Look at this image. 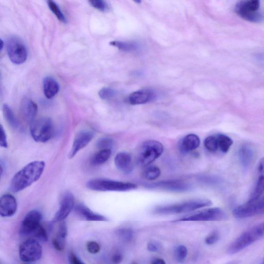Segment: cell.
<instances>
[{"label": "cell", "instance_id": "f1b7e54d", "mask_svg": "<svg viewBox=\"0 0 264 264\" xmlns=\"http://www.w3.org/2000/svg\"><path fill=\"white\" fill-rule=\"evenodd\" d=\"M160 169L156 166H148L143 172L144 178L149 181H152L157 179L160 175Z\"/></svg>", "mask_w": 264, "mask_h": 264}, {"label": "cell", "instance_id": "6da1fadb", "mask_svg": "<svg viewBox=\"0 0 264 264\" xmlns=\"http://www.w3.org/2000/svg\"><path fill=\"white\" fill-rule=\"evenodd\" d=\"M45 168L43 161L32 162L19 170L10 183V189L14 192L22 191L38 181Z\"/></svg>", "mask_w": 264, "mask_h": 264}, {"label": "cell", "instance_id": "836d02e7", "mask_svg": "<svg viewBox=\"0 0 264 264\" xmlns=\"http://www.w3.org/2000/svg\"><path fill=\"white\" fill-rule=\"evenodd\" d=\"M204 144L206 149L212 152L216 151L219 148L217 137L213 136L206 138L204 141Z\"/></svg>", "mask_w": 264, "mask_h": 264}, {"label": "cell", "instance_id": "7bdbcfd3", "mask_svg": "<svg viewBox=\"0 0 264 264\" xmlns=\"http://www.w3.org/2000/svg\"><path fill=\"white\" fill-rule=\"evenodd\" d=\"M147 249L149 251L156 252L159 250V246L154 242H150L148 244Z\"/></svg>", "mask_w": 264, "mask_h": 264}, {"label": "cell", "instance_id": "9c48e42d", "mask_svg": "<svg viewBox=\"0 0 264 264\" xmlns=\"http://www.w3.org/2000/svg\"><path fill=\"white\" fill-rule=\"evenodd\" d=\"M43 249L39 240L29 238L20 246V259L25 263H33L39 261L42 256Z\"/></svg>", "mask_w": 264, "mask_h": 264}, {"label": "cell", "instance_id": "3957f363", "mask_svg": "<svg viewBox=\"0 0 264 264\" xmlns=\"http://www.w3.org/2000/svg\"><path fill=\"white\" fill-rule=\"evenodd\" d=\"M212 204V201L209 200H191L178 204L158 206L154 209L153 213L158 215L190 213L199 209L208 207Z\"/></svg>", "mask_w": 264, "mask_h": 264}, {"label": "cell", "instance_id": "d4e9b609", "mask_svg": "<svg viewBox=\"0 0 264 264\" xmlns=\"http://www.w3.org/2000/svg\"><path fill=\"white\" fill-rule=\"evenodd\" d=\"M110 44L124 52H132L138 49L137 44L133 42L114 40L111 41Z\"/></svg>", "mask_w": 264, "mask_h": 264}, {"label": "cell", "instance_id": "ee69618b", "mask_svg": "<svg viewBox=\"0 0 264 264\" xmlns=\"http://www.w3.org/2000/svg\"><path fill=\"white\" fill-rule=\"evenodd\" d=\"M151 264H166V263L162 259L155 258L152 260Z\"/></svg>", "mask_w": 264, "mask_h": 264}, {"label": "cell", "instance_id": "4fadbf2b", "mask_svg": "<svg viewBox=\"0 0 264 264\" xmlns=\"http://www.w3.org/2000/svg\"><path fill=\"white\" fill-rule=\"evenodd\" d=\"M75 198L73 194L67 192L63 194L60 202V208L53 218V222L64 221L74 208Z\"/></svg>", "mask_w": 264, "mask_h": 264}, {"label": "cell", "instance_id": "52a82bcc", "mask_svg": "<svg viewBox=\"0 0 264 264\" xmlns=\"http://www.w3.org/2000/svg\"><path fill=\"white\" fill-rule=\"evenodd\" d=\"M86 187L90 190L99 191H127L137 188L134 183L103 179L90 180L86 183Z\"/></svg>", "mask_w": 264, "mask_h": 264}, {"label": "cell", "instance_id": "30bf717a", "mask_svg": "<svg viewBox=\"0 0 264 264\" xmlns=\"http://www.w3.org/2000/svg\"><path fill=\"white\" fill-rule=\"evenodd\" d=\"M6 50L9 59L16 65L24 63L28 58V51L24 41L17 37L8 38L6 42Z\"/></svg>", "mask_w": 264, "mask_h": 264}, {"label": "cell", "instance_id": "8992f818", "mask_svg": "<svg viewBox=\"0 0 264 264\" xmlns=\"http://www.w3.org/2000/svg\"><path fill=\"white\" fill-rule=\"evenodd\" d=\"M258 0H244L238 2L235 6V13L243 19L254 23L264 21V16L260 11Z\"/></svg>", "mask_w": 264, "mask_h": 264}, {"label": "cell", "instance_id": "83f0119b", "mask_svg": "<svg viewBox=\"0 0 264 264\" xmlns=\"http://www.w3.org/2000/svg\"><path fill=\"white\" fill-rule=\"evenodd\" d=\"M218 144L219 148L223 152L226 153L229 151V148L233 144V142L231 138L222 134H220L217 136Z\"/></svg>", "mask_w": 264, "mask_h": 264}, {"label": "cell", "instance_id": "f6af8a7d", "mask_svg": "<svg viewBox=\"0 0 264 264\" xmlns=\"http://www.w3.org/2000/svg\"><path fill=\"white\" fill-rule=\"evenodd\" d=\"M0 43H1V44H0V49H1V50H2L4 47V42L2 39L0 40Z\"/></svg>", "mask_w": 264, "mask_h": 264}, {"label": "cell", "instance_id": "d6986e66", "mask_svg": "<svg viewBox=\"0 0 264 264\" xmlns=\"http://www.w3.org/2000/svg\"><path fill=\"white\" fill-rule=\"evenodd\" d=\"M264 192V157L261 159L258 166V178L255 187L249 200H256L262 197Z\"/></svg>", "mask_w": 264, "mask_h": 264}, {"label": "cell", "instance_id": "bcb514c9", "mask_svg": "<svg viewBox=\"0 0 264 264\" xmlns=\"http://www.w3.org/2000/svg\"></svg>", "mask_w": 264, "mask_h": 264}, {"label": "cell", "instance_id": "277c9868", "mask_svg": "<svg viewBox=\"0 0 264 264\" xmlns=\"http://www.w3.org/2000/svg\"><path fill=\"white\" fill-rule=\"evenodd\" d=\"M264 235V222L258 224L239 235L228 248L229 255L238 253L247 248Z\"/></svg>", "mask_w": 264, "mask_h": 264}, {"label": "cell", "instance_id": "ffe728a7", "mask_svg": "<svg viewBox=\"0 0 264 264\" xmlns=\"http://www.w3.org/2000/svg\"><path fill=\"white\" fill-rule=\"evenodd\" d=\"M114 164L117 169L125 174H128L133 170L132 157L128 152H120L114 158Z\"/></svg>", "mask_w": 264, "mask_h": 264}, {"label": "cell", "instance_id": "ac0fdd59", "mask_svg": "<svg viewBox=\"0 0 264 264\" xmlns=\"http://www.w3.org/2000/svg\"><path fill=\"white\" fill-rule=\"evenodd\" d=\"M154 92L149 89H142L132 93L128 100L132 105L146 104L152 101L155 98Z\"/></svg>", "mask_w": 264, "mask_h": 264}, {"label": "cell", "instance_id": "9a60e30c", "mask_svg": "<svg viewBox=\"0 0 264 264\" xmlns=\"http://www.w3.org/2000/svg\"><path fill=\"white\" fill-rule=\"evenodd\" d=\"M94 133L89 131L79 132L75 137L72 148L69 154V158L72 159L82 149L86 147L93 139Z\"/></svg>", "mask_w": 264, "mask_h": 264}, {"label": "cell", "instance_id": "2e32d148", "mask_svg": "<svg viewBox=\"0 0 264 264\" xmlns=\"http://www.w3.org/2000/svg\"><path fill=\"white\" fill-rule=\"evenodd\" d=\"M17 210L15 198L10 194L3 195L0 200V215L3 217L13 216Z\"/></svg>", "mask_w": 264, "mask_h": 264}, {"label": "cell", "instance_id": "4dcf8cb0", "mask_svg": "<svg viewBox=\"0 0 264 264\" xmlns=\"http://www.w3.org/2000/svg\"><path fill=\"white\" fill-rule=\"evenodd\" d=\"M48 5L50 9L52 11V12L55 15L56 18L58 19L60 21L64 24H66L67 22V18L62 12L59 6L57 5L54 1L49 0L47 1Z\"/></svg>", "mask_w": 264, "mask_h": 264}, {"label": "cell", "instance_id": "74e56055", "mask_svg": "<svg viewBox=\"0 0 264 264\" xmlns=\"http://www.w3.org/2000/svg\"><path fill=\"white\" fill-rule=\"evenodd\" d=\"M87 249L89 253L91 254H96L99 253L101 248L100 245L94 241H90L87 244Z\"/></svg>", "mask_w": 264, "mask_h": 264}, {"label": "cell", "instance_id": "d590c367", "mask_svg": "<svg viewBox=\"0 0 264 264\" xmlns=\"http://www.w3.org/2000/svg\"><path fill=\"white\" fill-rule=\"evenodd\" d=\"M89 4L94 8L105 12L110 9V6L107 2L102 1V0H94V1H89Z\"/></svg>", "mask_w": 264, "mask_h": 264}, {"label": "cell", "instance_id": "7a4b0ae2", "mask_svg": "<svg viewBox=\"0 0 264 264\" xmlns=\"http://www.w3.org/2000/svg\"><path fill=\"white\" fill-rule=\"evenodd\" d=\"M41 220L42 214L38 211L32 210L29 212L22 222L19 231L20 235L46 242L48 240V235L40 224Z\"/></svg>", "mask_w": 264, "mask_h": 264}, {"label": "cell", "instance_id": "4316f807", "mask_svg": "<svg viewBox=\"0 0 264 264\" xmlns=\"http://www.w3.org/2000/svg\"><path fill=\"white\" fill-rule=\"evenodd\" d=\"M4 118L8 124L13 129H17L18 122L15 114L11 108L7 105H4L2 108Z\"/></svg>", "mask_w": 264, "mask_h": 264}, {"label": "cell", "instance_id": "7c38bea8", "mask_svg": "<svg viewBox=\"0 0 264 264\" xmlns=\"http://www.w3.org/2000/svg\"><path fill=\"white\" fill-rule=\"evenodd\" d=\"M264 214V196L256 200H249L245 204L239 205L233 211V216L238 219L247 218Z\"/></svg>", "mask_w": 264, "mask_h": 264}, {"label": "cell", "instance_id": "e575fe53", "mask_svg": "<svg viewBox=\"0 0 264 264\" xmlns=\"http://www.w3.org/2000/svg\"><path fill=\"white\" fill-rule=\"evenodd\" d=\"M115 90L110 87H104L99 91V96L103 100H108L113 98L116 95Z\"/></svg>", "mask_w": 264, "mask_h": 264}, {"label": "cell", "instance_id": "cb8c5ba5", "mask_svg": "<svg viewBox=\"0 0 264 264\" xmlns=\"http://www.w3.org/2000/svg\"><path fill=\"white\" fill-rule=\"evenodd\" d=\"M43 88L44 96L50 99L59 93L60 86L58 82L54 78L47 76L43 80Z\"/></svg>", "mask_w": 264, "mask_h": 264}, {"label": "cell", "instance_id": "ab89813d", "mask_svg": "<svg viewBox=\"0 0 264 264\" xmlns=\"http://www.w3.org/2000/svg\"><path fill=\"white\" fill-rule=\"evenodd\" d=\"M0 134H1V140H0V145L3 148L8 147V143L7 140V136L4 129L3 126L1 125V128H0Z\"/></svg>", "mask_w": 264, "mask_h": 264}, {"label": "cell", "instance_id": "7402d4cb", "mask_svg": "<svg viewBox=\"0 0 264 264\" xmlns=\"http://www.w3.org/2000/svg\"><path fill=\"white\" fill-rule=\"evenodd\" d=\"M75 211L80 217L87 221L107 222L108 221L107 217L94 213L84 204L77 205L75 206Z\"/></svg>", "mask_w": 264, "mask_h": 264}, {"label": "cell", "instance_id": "5bb4252c", "mask_svg": "<svg viewBox=\"0 0 264 264\" xmlns=\"http://www.w3.org/2000/svg\"><path fill=\"white\" fill-rule=\"evenodd\" d=\"M149 188L158 189L169 191L185 192L191 187L188 183L180 180H166L158 182L148 186Z\"/></svg>", "mask_w": 264, "mask_h": 264}, {"label": "cell", "instance_id": "f35d334b", "mask_svg": "<svg viewBox=\"0 0 264 264\" xmlns=\"http://www.w3.org/2000/svg\"><path fill=\"white\" fill-rule=\"evenodd\" d=\"M113 144L112 140L110 139H103L98 142V147L101 149H111Z\"/></svg>", "mask_w": 264, "mask_h": 264}, {"label": "cell", "instance_id": "484cf974", "mask_svg": "<svg viewBox=\"0 0 264 264\" xmlns=\"http://www.w3.org/2000/svg\"><path fill=\"white\" fill-rule=\"evenodd\" d=\"M112 153L111 149H101L94 156L92 163L94 165H100L105 163L109 159Z\"/></svg>", "mask_w": 264, "mask_h": 264}, {"label": "cell", "instance_id": "1f68e13d", "mask_svg": "<svg viewBox=\"0 0 264 264\" xmlns=\"http://www.w3.org/2000/svg\"><path fill=\"white\" fill-rule=\"evenodd\" d=\"M117 236L123 242L129 243L132 240L134 232L130 228H121L117 229L116 232Z\"/></svg>", "mask_w": 264, "mask_h": 264}, {"label": "cell", "instance_id": "f546056e", "mask_svg": "<svg viewBox=\"0 0 264 264\" xmlns=\"http://www.w3.org/2000/svg\"><path fill=\"white\" fill-rule=\"evenodd\" d=\"M67 235V227L65 223L63 221L60 224L56 236L53 238L63 248H65V239Z\"/></svg>", "mask_w": 264, "mask_h": 264}, {"label": "cell", "instance_id": "603a6c76", "mask_svg": "<svg viewBox=\"0 0 264 264\" xmlns=\"http://www.w3.org/2000/svg\"><path fill=\"white\" fill-rule=\"evenodd\" d=\"M200 144L199 137L196 134H190L184 137L180 143L182 152L188 153L197 149Z\"/></svg>", "mask_w": 264, "mask_h": 264}, {"label": "cell", "instance_id": "ba28073f", "mask_svg": "<svg viewBox=\"0 0 264 264\" xmlns=\"http://www.w3.org/2000/svg\"><path fill=\"white\" fill-rule=\"evenodd\" d=\"M30 132L33 139L37 142H47L51 139L54 133L52 120L47 117L34 120L30 123Z\"/></svg>", "mask_w": 264, "mask_h": 264}, {"label": "cell", "instance_id": "60d3db41", "mask_svg": "<svg viewBox=\"0 0 264 264\" xmlns=\"http://www.w3.org/2000/svg\"><path fill=\"white\" fill-rule=\"evenodd\" d=\"M123 260V256L120 252L114 253L112 257L111 261L113 264H119Z\"/></svg>", "mask_w": 264, "mask_h": 264}, {"label": "cell", "instance_id": "44dd1931", "mask_svg": "<svg viewBox=\"0 0 264 264\" xmlns=\"http://www.w3.org/2000/svg\"><path fill=\"white\" fill-rule=\"evenodd\" d=\"M255 157V151L253 147L245 144L241 146L238 151V157L241 164L244 168L250 167Z\"/></svg>", "mask_w": 264, "mask_h": 264}, {"label": "cell", "instance_id": "d6a6232c", "mask_svg": "<svg viewBox=\"0 0 264 264\" xmlns=\"http://www.w3.org/2000/svg\"><path fill=\"white\" fill-rule=\"evenodd\" d=\"M188 254V250L185 246L180 245L176 247L175 251V256L176 261L179 263L185 262Z\"/></svg>", "mask_w": 264, "mask_h": 264}, {"label": "cell", "instance_id": "5b68a950", "mask_svg": "<svg viewBox=\"0 0 264 264\" xmlns=\"http://www.w3.org/2000/svg\"><path fill=\"white\" fill-rule=\"evenodd\" d=\"M164 151L163 145L154 140H148L142 143L137 154V163L143 167H147L162 155Z\"/></svg>", "mask_w": 264, "mask_h": 264}, {"label": "cell", "instance_id": "8d00e7d4", "mask_svg": "<svg viewBox=\"0 0 264 264\" xmlns=\"http://www.w3.org/2000/svg\"><path fill=\"white\" fill-rule=\"evenodd\" d=\"M220 239L219 232L214 231L205 239V243L208 245H213L216 244Z\"/></svg>", "mask_w": 264, "mask_h": 264}, {"label": "cell", "instance_id": "e0dca14e", "mask_svg": "<svg viewBox=\"0 0 264 264\" xmlns=\"http://www.w3.org/2000/svg\"><path fill=\"white\" fill-rule=\"evenodd\" d=\"M38 111L36 103L29 98L23 99L20 106V113L24 119L30 123L35 120Z\"/></svg>", "mask_w": 264, "mask_h": 264}, {"label": "cell", "instance_id": "b9f144b4", "mask_svg": "<svg viewBox=\"0 0 264 264\" xmlns=\"http://www.w3.org/2000/svg\"><path fill=\"white\" fill-rule=\"evenodd\" d=\"M69 260L71 264H85L74 254H71Z\"/></svg>", "mask_w": 264, "mask_h": 264}, {"label": "cell", "instance_id": "8fae6325", "mask_svg": "<svg viewBox=\"0 0 264 264\" xmlns=\"http://www.w3.org/2000/svg\"><path fill=\"white\" fill-rule=\"evenodd\" d=\"M226 213L222 209L214 208L187 215L174 222L221 221L226 220Z\"/></svg>", "mask_w": 264, "mask_h": 264}]
</instances>
